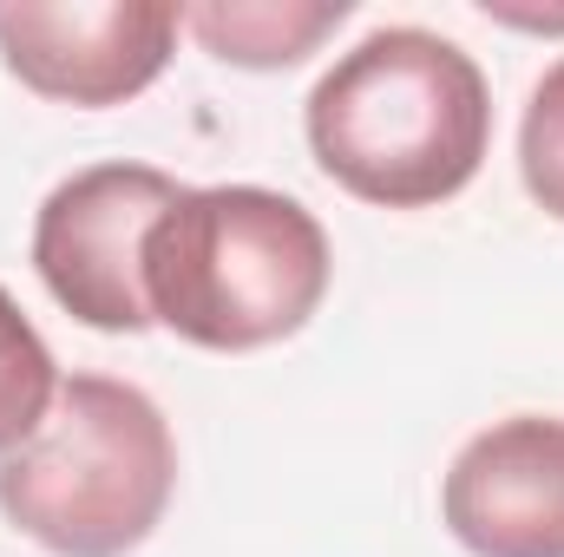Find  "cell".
<instances>
[{"instance_id":"cell-1","label":"cell","mask_w":564,"mask_h":557,"mask_svg":"<svg viewBox=\"0 0 564 557\" xmlns=\"http://www.w3.org/2000/svg\"><path fill=\"white\" fill-rule=\"evenodd\" d=\"M315 164L361 204L426 210L459 197L492 144V92L466 46L381 26L348 46L302 106Z\"/></svg>"},{"instance_id":"cell-2","label":"cell","mask_w":564,"mask_h":557,"mask_svg":"<svg viewBox=\"0 0 564 557\" xmlns=\"http://www.w3.org/2000/svg\"><path fill=\"white\" fill-rule=\"evenodd\" d=\"M328 270L322 223L263 184L184 190L144 237L151 321L210 354H250L308 328Z\"/></svg>"},{"instance_id":"cell-3","label":"cell","mask_w":564,"mask_h":557,"mask_svg":"<svg viewBox=\"0 0 564 557\" xmlns=\"http://www.w3.org/2000/svg\"><path fill=\"white\" fill-rule=\"evenodd\" d=\"M177 492V439L158 401L112 374H66L46 426L0 452V512L53 557H126Z\"/></svg>"},{"instance_id":"cell-4","label":"cell","mask_w":564,"mask_h":557,"mask_svg":"<svg viewBox=\"0 0 564 557\" xmlns=\"http://www.w3.org/2000/svg\"><path fill=\"white\" fill-rule=\"evenodd\" d=\"M177 197L184 184L158 164H93L53 184L33 217V270L46 295L99 335H144V237Z\"/></svg>"},{"instance_id":"cell-5","label":"cell","mask_w":564,"mask_h":557,"mask_svg":"<svg viewBox=\"0 0 564 557\" xmlns=\"http://www.w3.org/2000/svg\"><path fill=\"white\" fill-rule=\"evenodd\" d=\"M184 7L164 0H73L0 7V66L53 106H126L164 73Z\"/></svg>"},{"instance_id":"cell-6","label":"cell","mask_w":564,"mask_h":557,"mask_svg":"<svg viewBox=\"0 0 564 557\" xmlns=\"http://www.w3.org/2000/svg\"><path fill=\"white\" fill-rule=\"evenodd\" d=\"M440 518L473 557H564V414L473 433L446 466Z\"/></svg>"},{"instance_id":"cell-7","label":"cell","mask_w":564,"mask_h":557,"mask_svg":"<svg viewBox=\"0 0 564 557\" xmlns=\"http://www.w3.org/2000/svg\"><path fill=\"white\" fill-rule=\"evenodd\" d=\"M355 7L348 0H217V7H184V26L224 59L250 73L302 66Z\"/></svg>"},{"instance_id":"cell-8","label":"cell","mask_w":564,"mask_h":557,"mask_svg":"<svg viewBox=\"0 0 564 557\" xmlns=\"http://www.w3.org/2000/svg\"><path fill=\"white\" fill-rule=\"evenodd\" d=\"M53 394H59V368H53L40 328L0 288V452H20L46 426Z\"/></svg>"},{"instance_id":"cell-9","label":"cell","mask_w":564,"mask_h":557,"mask_svg":"<svg viewBox=\"0 0 564 557\" xmlns=\"http://www.w3.org/2000/svg\"><path fill=\"white\" fill-rule=\"evenodd\" d=\"M519 177H525L532 204L564 223V59L532 86V99H525V125H519Z\"/></svg>"}]
</instances>
